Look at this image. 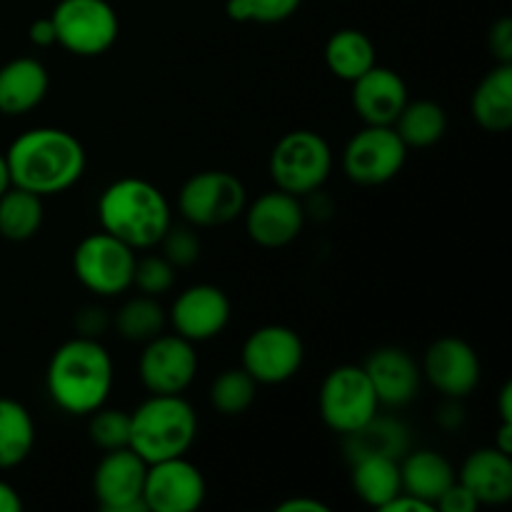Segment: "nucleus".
I'll return each mask as SVG.
<instances>
[{
    "instance_id": "obj_21",
    "label": "nucleus",
    "mask_w": 512,
    "mask_h": 512,
    "mask_svg": "<svg viewBox=\"0 0 512 512\" xmlns=\"http://www.w3.org/2000/svg\"><path fill=\"white\" fill-rule=\"evenodd\" d=\"M50 88L45 65L35 58H15L0 68V113L25 115L43 103Z\"/></svg>"
},
{
    "instance_id": "obj_38",
    "label": "nucleus",
    "mask_w": 512,
    "mask_h": 512,
    "mask_svg": "<svg viewBox=\"0 0 512 512\" xmlns=\"http://www.w3.org/2000/svg\"><path fill=\"white\" fill-rule=\"evenodd\" d=\"M490 53L495 55L498 63H512V20L500 18L498 23L490 28L488 35Z\"/></svg>"
},
{
    "instance_id": "obj_35",
    "label": "nucleus",
    "mask_w": 512,
    "mask_h": 512,
    "mask_svg": "<svg viewBox=\"0 0 512 512\" xmlns=\"http://www.w3.org/2000/svg\"><path fill=\"white\" fill-rule=\"evenodd\" d=\"M158 245H163V258L173 263L175 268H188L200 258V238L190 228H173L170 225Z\"/></svg>"
},
{
    "instance_id": "obj_40",
    "label": "nucleus",
    "mask_w": 512,
    "mask_h": 512,
    "mask_svg": "<svg viewBox=\"0 0 512 512\" xmlns=\"http://www.w3.org/2000/svg\"><path fill=\"white\" fill-rule=\"evenodd\" d=\"M28 38L30 43L38 45V48H48V45L55 43V25L53 20H50V15L48 18H38L33 25H30Z\"/></svg>"
},
{
    "instance_id": "obj_10",
    "label": "nucleus",
    "mask_w": 512,
    "mask_h": 512,
    "mask_svg": "<svg viewBox=\"0 0 512 512\" xmlns=\"http://www.w3.org/2000/svg\"><path fill=\"white\" fill-rule=\"evenodd\" d=\"M408 145L393 125H365L343 150V170L358 185H383L403 170Z\"/></svg>"
},
{
    "instance_id": "obj_14",
    "label": "nucleus",
    "mask_w": 512,
    "mask_h": 512,
    "mask_svg": "<svg viewBox=\"0 0 512 512\" xmlns=\"http://www.w3.org/2000/svg\"><path fill=\"white\" fill-rule=\"evenodd\" d=\"M205 478L185 455L148 465L143 500L153 512H195L205 503Z\"/></svg>"
},
{
    "instance_id": "obj_2",
    "label": "nucleus",
    "mask_w": 512,
    "mask_h": 512,
    "mask_svg": "<svg viewBox=\"0 0 512 512\" xmlns=\"http://www.w3.org/2000/svg\"><path fill=\"white\" fill-rule=\"evenodd\" d=\"M113 358L95 338H80L60 345L48 363V395L63 413L90 415L103 408L113 390Z\"/></svg>"
},
{
    "instance_id": "obj_45",
    "label": "nucleus",
    "mask_w": 512,
    "mask_h": 512,
    "mask_svg": "<svg viewBox=\"0 0 512 512\" xmlns=\"http://www.w3.org/2000/svg\"><path fill=\"white\" fill-rule=\"evenodd\" d=\"M10 170H8V160H5V153H0V195L10 188Z\"/></svg>"
},
{
    "instance_id": "obj_1",
    "label": "nucleus",
    "mask_w": 512,
    "mask_h": 512,
    "mask_svg": "<svg viewBox=\"0 0 512 512\" xmlns=\"http://www.w3.org/2000/svg\"><path fill=\"white\" fill-rule=\"evenodd\" d=\"M10 183L40 195L73 188L85 173V148L73 133L60 128H33L10 143L5 153Z\"/></svg>"
},
{
    "instance_id": "obj_36",
    "label": "nucleus",
    "mask_w": 512,
    "mask_h": 512,
    "mask_svg": "<svg viewBox=\"0 0 512 512\" xmlns=\"http://www.w3.org/2000/svg\"><path fill=\"white\" fill-rule=\"evenodd\" d=\"M435 508L443 510V512H475L480 505H478V500L473 498V493H470V490L465 488L460 480H455V483L450 485L443 495H440L438 503H435Z\"/></svg>"
},
{
    "instance_id": "obj_17",
    "label": "nucleus",
    "mask_w": 512,
    "mask_h": 512,
    "mask_svg": "<svg viewBox=\"0 0 512 512\" xmlns=\"http://www.w3.org/2000/svg\"><path fill=\"white\" fill-rule=\"evenodd\" d=\"M243 215L250 240L263 248H285L303 233L305 225V210L300 205V198L278 188L245 205Z\"/></svg>"
},
{
    "instance_id": "obj_15",
    "label": "nucleus",
    "mask_w": 512,
    "mask_h": 512,
    "mask_svg": "<svg viewBox=\"0 0 512 512\" xmlns=\"http://www.w3.org/2000/svg\"><path fill=\"white\" fill-rule=\"evenodd\" d=\"M420 373L448 400L468 398L480 385V358L470 343L460 338H440L425 350Z\"/></svg>"
},
{
    "instance_id": "obj_42",
    "label": "nucleus",
    "mask_w": 512,
    "mask_h": 512,
    "mask_svg": "<svg viewBox=\"0 0 512 512\" xmlns=\"http://www.w3.org/2000/svg\"><path fill=\"white\" fill-rule=\"evenodd\" d=\"M23 510V500H20L18 490L0 480V512H20Z\"/></svg>"
},
{
    "instance_id": "obj_39",
    "label": "nucleus",
    "mask_w": 512,
    "mask_h": 512,
    "mask_svg": "<svg viewBox=\"0 0 512 512\" xmlns=\"http://www.w3.org/2000/svg\"><path fill=\"white\" fill-rule=\"evenodd\" d=\"M435 510L433 505L425 503V500L415 498L410 493H398L388 505H385L383 512H430Z\"/></svg>"
},
{
    "instance_id": "obj_24",
    "label": "nucleus",
    "mask_w": 512,
    "mask_h": 512,
    "mask_svg": "<svg viewBox=\"0 0 512 512\" xmlns=\"http://www.w3.org/2000/svg\"><path fill=\"white\" fill-rule=\"evenodd\" d=\"M353 463V490L365 505L383 510L398 493H403L400 483V460L388 455H365L350 460Z\"/></svg>"
},
{
    "instance_id": "obj_27",
    "label": "nucleus",
    "mask_w": 512,
    "mask_h": 512,
    "mask_svg": "<svg viewBox=\"0 0 512 512\" xmlns=\"http://www.w3.org/2000/svg\"><path fill=\"white\" fill-rule=\"evenodd\" d=\"M35 448V423L25 405L0 398V470L15 468Z\"/></svg>"
},
{
    "instance_id": "obj_11",
    "label": "nucleus",
    "mask_w": 512,
    "mask_h": 512,
    "mask_svg": "<svg viewBox=\"0 0 512 512\" xmlns=\"http://www.w3.org/2000/svg\"><path fill=\"white\" fill-rule=\"evenodd\" d=\"M303 360V340L285 325H263L243 345V370L258 385H280L295 378Z\"/></svg>"
},
{
    "instance_id": "obj_6",
    "label": "nucleus",
    "mask_w": 512,
    "mask_h": 512,
    "mask_svg": "<svg viewBox=\"0 0 512 512\" xmlns=\"http://www.w3.org/2000/svg\"><path fill=\"white\" fill-rule=\"evenodd\" d=\"M318 408L330 430L350 435L380 413V400L363 365H340L325 375Z\"/></svg>"
},
{
    "instance_id": "obj_19",
    "label": "nucleus",
    "mask_w": 512,
    "mask_h": 512,
    "mask_svg": "<svg viewBox=\"0 0 512 512\" xmlns=\"http://www.w3.org/2000/svg\"><path fill=\"white\" fill-rule=\"evenodd\" d=\"M408 103V85L393 68L375 63L353 80V105L365 125H393Z\"/></svg>"
},
{
    "instance_id": "obj_26",
    "label": "nucleus",
    "mask_w": 512,
    "mask_h": 512,
    "mask_svg": "<svg viewBox=\"0 0 512 512\" xmlns=\"http://www.w3.org/2000/svg\"><path fill=\"white\" fill-rule=\"evenodd\" d=\"M410 448L408 430L400 420L375 415L373 420L358 428L355 433L345 435V450L350 460L365 458V455H388L400 460Z\"/></svg>"
},
{
    "instance_id": "obj_20",
    "label": "nucleus",
    "mask_w": 512,
    "mask_h": 512,
    "mask_svg": "<svg viewBox=\"0 0 512 512\" xmlns=\"http://www.w3.org/2000/svg\"><path fill=\"white\" fill-rule=\"evenodd\" d=\"M458 480L473 493L478 505H503L512 498V460L508 453L478 448L465 458Z\"/></svg>"
},
{
    "instance_id": "obj_16",
    "label": "nucleus",
    "mask_w": 512,
    "mask_h": 512,
    "mask_svg": "<svg viewBox=\"0 0 512 512\" xmlns=\"http://www.w3.org/2000/svg\"><path fill=\"white\" fill-rule=\"evenodd\" d=\"M230 308L228 295L220 288L208 283L190 285L175 298L173 310H170V323L175 333L183 335L190 343H205L213 340L228 328Z\"/></svg>"
},
{
    "instance_id": "obj_12",
    "label": "nucleus",
    "mask_w": 512,
    "mask_h": 512,
    "mask_svg": "<svg viewBox=\"0 0 512 512\" xmlns=\"http://www.w3.org/2000/svg\"><path fill=\"white\" fill-rule=\"evenodd\" d=\"M138 373L150 395H183L198 375L195 343L178 333L155 335L145 343Z\"/></svg>"
},
{
    "instance_id": "obj_5",
    "label": "nucleus",
    "mask_w": 512,
    "mask_h": 512,
    "mask_svg": "<svg viewBox=\"0 0 512 512\" xmlns=\"http://www.w3.org/2000/svg\"><path fill=\"white\" fill-rule=\"evenodd\" d=\"M333 153L328 140L315 130H290L270 153V178L275 188L303 198L328 180Z\"/></svg>"
},
{
    "instance_id": "obj_22",
    "label": "nucleus",
    "mask_w": 512,
    "mask_h": 512,
    "mask_svg": "<svg viewBox=\"0 0 512 512\" xmlns=\"http://www.w3.org/2000/svg\"><path fill=\"white\" fill-rule=\"evenodd\" d=\"M475 123L488 133H508L512 128V63H498L480 80L473 93Z\"/></svg>"
},
{
    "instance_id": "obj_37",
    "label": "nucleus",
    "mask_w": 512,
    "mask_h": 512,
    "mask_svg": "<svg viewBox=\"0 0 512 512\" xmlns=\"http://www.w3.org/2000/svg\"><path fill=\"white\" fill-rule=\"evenodd\" d=\"M73 325H75V330H78L80 338H95V340H98L100 335L108 330L110 320H108V315H105L103 308L88 305V308H83L78 315H75Z\"/></svg>"
},
{
    "instance_id": "obj_41",
    "label": "nucleus",
    "mask_w": 512,
    "mask_h": 512,
    "mask_svg": "<svg viewBox=\"0 0 512 512\" xmlns=\"http://www.w3.org/2000/svg\"><path fill=\"white\" fill-rule=\"evenodd\" d=\"M275 512H330L325 503L315 498H305V495H298V498H288L275 508Z\"/></svg>"
},
{
    "instance_id": "obj_34",
    "label": "nucleus",
    "mask_w": 512,
    "mask_h": 512,
    "mask_svg": "<svg viewBox=\"0 0 512 512\" xmlns=\"http://www.w3.org/2000/svg\"><path fill=\"white\" fill-rule=\"evenodd\" d=\"M133 285L143 295H165L175 285V265L168 263L163 255H148L143 260H135Z\"/></svg>"
},
{
    "instance_id": "obj_30",
    "label": "nucleus",
    "mask_w": 512,
    "mask_h": 512,
    "mask_svg": "<svg viewBox=\"0 0 512 512\" xmlns=\"http://www.w3.org/2000/svg\"><path fill=\"white\" fill-rule=\"evenodd\" d=\"M165 310L153 295H143L128 300L115 315L113 325L118 335L128 343H148L165 330Z\"/></svg>"
},
{
    "instance_id": "obj_18",
    "label": "nucleus",
    "mask_w": 512,
    "mask_h": 512,
    "mask_svg": "<svg viewBox=\"0 0 512 512\" xmlns=\"http://www.w3.org/2000/svg\"><path fill=\"white\" fill-rule=\"evenodd\" d=\"M363 370L373 383L380 405H388V408H403L410 400H415L420 380H423L420 365L415 363L413 355L398 345H385L375 350L365 360Z\"/></svg>"
},
{
    "instance_id": "obj_8",
    "label": "nucleus",
    "mask_w": 512,
    "mask_h": 512,
    "mask_svg": "<svg viewBox=\"0 0 512 512\" xmlns=\"http://www.w3.org/2000/svg\"><path fill=\"white\" fill-rule=\"evenodd\" d=\"M248 205V190L228 170H203L185 180L178 210L195 228H218L240 218Z\"/></svg>"
},
{
    "instance_id": "obj_7",
    "label": "nucleus",
    "mask_w": 512,
    "mask_h": 512,
    "mask_svg": "<svg viewBox=\"0 0 512 512\" xmlns=\"http://www.w3.org/2000/svg\"><path fill=\"white\" fill-rule=\"evenodd\" d=\"M55 43L80 58H95L113 48L120 20L108 0H60L50 15Z\"/></svg>"
},
{
    "instance_id": "obj_44",
    "label": "nucleus",
    "mask_w": 512,
    "mask_h": 512,
    "mask_svg": "<svg viewBox=\"0 0 512 512\" xmlns=\"http://www.w3.org/2000/svg\"><path fill=\"white\" fill-rule=\"evenodd\" d=\"M510 435H512V423H503L500 425V435H498V443H495V448L498 450H503V453H512V440H510Z\"/></svg>"
},
{
    "instance_id": "obj_29",
    "label": "nucleus",
    "mask_w": 512,
    "mask_h": 512,
    "mask_svg": "<svg viewBox=\"0 0 512 512\" xmlns=\"http://www.w3.org/2000/svg\"><path fill=\"white\" fill-rule=\"evenodd\" d=\"M43 225V198L10 185L0 195V235L13 243L30 240Z\"/></svg>"
},
{
    "instance_id": "obj_43",
    "label": "nucleus",
    "mask_w": 512,
    "mask_h": 512,
    "mask_svg": "<svg viewBox=\"0 0 512 512\" xmlns=\"http://www.w3.org/2000/svg\"><path fill=\"white\" fill-rule=\"evenodd\" d=\"M512 385L505 383L503 390H500V418H503V423H512Z\"/></svg>"
},
{
    "instance_id": "obj_13",
    "label": "nucleus",
    "mask_w": 512,
    "mask_h": 512,
    "mask_svg": "<svg viewBox=\"0 0 512 512\" xmlns=\"http://www.w3.org/2000/svg\"><path fill=\"white\" fill-rule=\"evenodd\" d=\"M148 463L133 448L108 450L93 473V493L105 512H145Z\"/></svg>"
},
{
    "instance_id": "obj_32",
    "label": "nucleus",
    "mask_w": 512,
    "mask_h": 512,
    "mask_svg": "<svg viewBox=\"0 0 512 512\" xmlns=\"http://www.w3.org/2000/svg\"><path fill=\"white\" fill-rule=\"evenodd\" d=\"M88 435L100 450H118L130 445V413L120 408H98L90 413Z\"/></svg>"
},
{
    "instance_id": "obj_4",
    "label": "nucleus",
    "mask_w": 512,
    "mask_h": 512,
    "mask_svg": "<svg viewBox=\"0 0 512 512\" xmlns=\"http://www.w3.org/2000/svg\"><path fill=\"white\" fill-rule=\"evenodd\" d=\"M198 438V415L183 395H150L130 413V445L145 463L180 458Z\"/></svg>"
},
{
    "instance_id": "obj_3",
    "label": "nucleus",
    "mask_w": 512,
    "mask_h": 512,
    "mask_svg": "<svg viewBox=\"0 0 512 512\" xmlns=\"http://www.w3.org/2000/svg\"><path fill=\"white\" fill-rule=\"evenodd\" d=\"M100 228L133 250L153 248L173 225L170 203L158 185L143 178H120L98 200Z\"/></svg>"
},
{
    "instance_id": "obj_28",
    "label": "nucleus",
    "mask_w": 512,
    "mask_h": 512,
    "mask_svg": "<svg viewBox=\"0 0 512 512\" xmlns=\"http://www.w3.org/2000/svg\"><path fill=\"white\" fill-rule=\"evenodd\" d=\"M393 128L408 148H430L443 140L445 130H448V115H445L443 105L433 103V100H413V103L408 100Z\"/></svg>"
},
{
    "instance_id": "obj_33",
    "label": "nucleus",
    "mask_w": 512,
    "mask_h": 512,
    "mask_svg": "<svg viewBox=\"0 0 512 512\" xmlns=\"http://www.w3.org/2000/svg\"><path fill=\"white\" fill-rule=\"evenodd\" d=\"M303 0H228L225 13L238 23H283L298 13Z\"/></svg>"
},
{
    "instance_id": "obj_31",
    "label": "nucleus",
    "mask_w": 512,
    "mask_h": 512,
    "mask_svg": "<svg viewBox=\"0 0 512 512\" xmlns=\"http://www.w3.org/2000/svg\"><path fill=\"white\" fill-rule=\"evenodd\" d=\"M258 395V383L243 368L223 370L210 385V405L225 418L243 415Z\"/></svg>"
},
{
    "instance_id": "obj_23",
    "label": "nucleus",
    "mask_w": 512,
    "mask_h": 512,
    "mask_svg": "<svg viewBox=\"0 0 512 512\" xmlns=\"http://www.w3.org/2000/svg\"><path fill=\"white\" fill-rule=\"evenodd\" d=\"M458 480L448 458L433 450H415L400 458V483L403 493L415 495L435 508L440 495Z\"/></svg>"
},
{
    "instance_id": "obj_9",
    "label": "nucleus",
    "mask_w": 512,
    "mask_h": 512,
    "mask_svg": "<svg viewBox=\"0 0 512 512\" xmlns=\"http://www.w3.org/2000/svg\"><path fill=\"white\" fill-rule=\"evenodd\" d=\"M135 250L110 233L88 235L73 253L75 278L100 298H115L133 288Z\"/></svg>"
},
{
    "instance_id": "obj_25",
    "label": "nucleus",
    "mask_w": 512,
    "mask_h": 512,
    "mask_svg": "<svg viewBox=\"0 0 512 512\" xmlns=\"http://www.w3.org/2000/svg\"><path fill=\"white\" fill-rule=\"evenodd\" d=\"M375 63H378L375 43L363 30L343 28L330 35L325 43V65L335 78L353 83L360 75L368 73Z\"/></svg>"
}]
</instances>
